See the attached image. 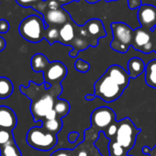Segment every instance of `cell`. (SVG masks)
Segmentation results:
<instances>
[{"label":"cell","instance_id":"41","mask_svg":"<svg viewBox=\"0 0 156 156\" xmlns=\"http://www.w3.org/2000/svg\"><path fill=\"white\" fill-rule=\"evenodd\" d=\"M152 35H153L154 38H156V27H155V29L152 30Z\"/></svg>","mask_w":156,"mask_h":156},{"label":"cell","instance_id":"43","mask_svg":"<svg viewBox=\"0 0 156 156\" xmlns=\"http://www.w3.org/2000/svg\"><path fill=\"white\" fill-rule=\"evenodd\" d=\"M107 2H111V1H117V0H106Z\"/></svg>","mask_w":156,"mask_h":156},{"label":"cell","instance_id":"42","mask_svg":"<svg viewBox=\"0 0 156 156\" xmlns=\"http://www.w3.org/2000/svg\"><path fill=\"white\" fill-rule=\"evenodd\" d=\"M154 51L156 52V40H154Z\"/></svg>","mask_w":156,"mask_h":156},{"label":"cell","instance_id":"33","mask_svg":"<svg viewBox=\"0 0 156 156\" xmlns=\"http://www.w3.org/2000/svg\"><path fill=\"white\" fill-rule=\"evenodd\" d=\"M78 137H79V134H78L77 132H71L70 134H69V136H68V140H69V141L70 142H74L77 139H78Z\"/></svg>","mask_w":156,"mask_h":156},{"label":"cell","instance_id":"17","mask_svg":"<svg viewBox=\"0 0 156 156\" xmlns=\"http://www.w3.org/2000/svg\"><path fill=\"white\" fill-rule=\"evenodd\" d=\"M18 5H20L22 8H31L38 12H40L41 15L45 11L48 6L47 0H16Z\"/></svg>","mask_w":156,"mask_h":156},{"label":"cell","instance_id":"21","mask_svg":"<svg viewBox=\"0 0 156 156\" xmlns=\"http://www.w3.org/2000/svg\"><path fill=\"white\" fill-rule=\"evenodd\" d=\"M0 156H22V154L15 140L13 139L0 148Z\"/></svg>","mask_w":156,"mask_h":156},{"label":"cell","instance_id":"26","mask_svg":"<svg viewBox=\"0 0 156 156\" xmlns=\"http://www.w3.org/2000/svg\"><path fill=\"white\" fill-rule=\"evenodd\" d=\"M109 151H110V153H112L115 156H121L125 152V149L121 145H119L117 141H114V142L110 143Z\"/></svg>","mask_w":156,"mask_h":156},{"label":"cell","instance_id":"13","mask_svg":"<svg viewBox=\"0 0 156 156\" xmlns=\"http://www.w3.org/2000/svg\"><path fill=\"white\" fill-rule=\"evenodd\" d=\"M106 73L108 74V76L115 83H117L122 88L125 89L128 87V85L129 83L130 76H129V73L121 66L117 65V64L111 65L110 67H108V69L107 70Z\"/></svg>","mask_w":156,"mask_h":156},{"label":"cell","instance_id":"18","mask_svg":"<svg viewBox=\"0 0 156 156\" xmlns=\"http://www.w3.org/2000/svg\"><path fill=\"white\" fill-rule=\"evenodd\" d=\"M145 82L153 88H156V59L148 62L145 69Z\"/></svg>","mask_w":156,"mask_h":156},{"label":"cell","instance_id":"35","mask_svg":"<svg viewBox=\"0 0 156 156\" xmlns=\"http://www.w3.org/2000/svg\"><path fill=\"white\" fill-rule=\"evenodd\" d=\"M54 1H56L57 3H59L61 6H63V5L69 4V3H71V2H73V1H75V2H78V1H79V0H54Z\"/></svg>","mask_w":156,"mask_h":156},{"label":"cell","instance_id":"15","mask_svg":"<svg viewBox=\"0 0 156 156\" xmlns=\"http://www.w3.org/2000/svg\"><path fill=\"white\" fill-rule=\"evenodd\" d=\"M76 28L77 26L75 24L73 26L71 20L62 26L60 28V42L65 45L73 43L76 36Z\"/></svg>","mask_w":156,"mask_h":156},{"label":"cell","instance_id":"8","mask_svg":"<svg viewBox=\"0 0 156 156\" xmlns=\"http://www.w3.org/2000/svg\"><path fill=\"white\" fill-rule=\"evenodd\" d=\"M116 120V114L110 108L101 107L95 109L91 115V123L99 129H106Z\"/></svg>","mask_w":156,"mask_h":156},{"label":"cell","instance_id":"30","mask_svg":"<svg viewBox=\"0 0 156 156\" xmlns=\"http://www.w3.org/2000/svg\"><path fill=\"white\" fill-rule=\"evenodd\" d=\"M9 30V23L8 20H0V33H7Z\"/></svg>","mask_w":156,"mask_h":156},{"label":"cell","instance_id":"5","mask_svg":"<svg viewBox=\"0 0 156 156\" xmlns=\"http://www.w3.org/2000/svg\"><path fill=\"white\" fill-rule=\"evenodd\" d=\"M95 96L109 103L119 98L124 92V88L115 83L108 74H103L95 84Z\"/></svg>","mask_w":156,"mask_h":156},{"label":"cell","instance_id":"25","mask_svg":"<svg viewBox=\"0 0 156 156\" xmlns=\"http://www.w3.org/2000/svg\"><path fill=\"white\" fill-rule=\"evenodd\" d=\"M14 139L13 133L10 130L7 129H0V148L6 145L11 140Z\"/></svg>","mask_w":156,"mask_h":156},{"label":"cell","instance_id":"31","mask_svg":"<svg viewBox=\"0 0 156 156\" xmlns=\"http://www.w3.org/2000/svg\"><path fill=\"white\" fill-rule=\"evenodd\" d=\"M51 156H72V153L68 150L61 149V150H58V151H55L54 152H52Z\"/></svg>","mask_w":156,"mask_h":156},{"label":"cell","instance_id":"24","mask_svg":"<svg viewBox=\"0 0 156 156\" xmlns=\"http://www.w3.org/2000/svg\"><path fill=\"white\" fill-rule=\"evenodd\" d=\"M45 39L51 45L57 41L60 42V28L48 27L45 32Z\"/></svg>","mask_w":156,"mask_h":156},{"label":"cell","instance_id":"40","mask_svg":"<svg viewBox=\"0 0 156 156\" xmlns=\"http://www.w3.org/2000/svg\"><path fill=\"white\" fill-rule=\"evenodd\" d=\"M86 1L88 2V3H90V4H95V3L100 1V0H86Z\"/></svg>","mask_w":156,"mask_h":156},{"label":"cell","instance_id":"12","mask_svg":"<svg viewBox=\"0 0 156 156\" xmlns=\"http://www.w3.org/2000/svg\"><path fill=\"white\" fill-rule=\"evenodd\" d=\"M85 26H86L88 36H89L91 41L93 42L94 46L98 45V39L106 37V35H107L104 25L100 20H98V19L90 20L85 24Z\"/></svg>","mask_w":156,"mask_h":156},{"label":"cell","instance_id":"3","mask_svg":"<svg viewBox=\"0 0 156 156\" xmlns=\"http://www.w3.org/2000/svg\"><path fill=\"white\" fill-rule=\"evenodd\" d=\"M111 30L113 33V41L110 43L111 49L120 53H126L132 46L134 30L123 22L111 23Z\"/></svg>","mask_w":156,"mask_h":156},{"label":"cell","instance_id":"37","mask_svg":"<svg viewBox=\"0 0 156 156\" xmlns=\"http://www.w3.org/2000/svg\"><path fill=\"white\" fill-rule=\"evenodd\" d=\"M77 156H88V154L86 151H79Z\"/></svg>","mask_w":156,"mask_h":156},{"label":"cell","instance_id":"7","mask_svg":"<svg viewBox=\"0 0 156 156\" xmlns=\"http://www.w3.org/2000/svg\"><path fill=\"white\" fill-rule=\"evenodd\" d=\"M67 68L61 62H51L48 64L46 69L43 71L44 82L46 88H51V87L61 86V82L67 75Z\"/></svg>","mask_w":156,"mask_h":156},{"label":"cell","instance_id":"28","mask_svg":"<svg viewBox=\"0 0 156 156\" xmlns=\"http://www.w3.org/2000/svg\"><path fill=\"white\" fill-rule=\"evenodd\" d=\"M117 131H118V124H116V123L114 122V123H112L109 127H108V128L106 129L105 135H106L108 139H110V138H112L113 136H116Z\"/></svg>","mask_w":156,"mask_h":156},{"label":"cell","instance_id":"23","mask_svg":"<svg viewBox=\"0 0 156 156\" xmlns=\"http://www.w3.org/2000/svg\"><path fill=\"white\" fill-rule=\"evenodd\" d=\"M42 127L47 129L48 131L56 134L62 129V119H51V120H44L42 122Z\"/></svg>","mask_w":156,"mask_h":156},{"label":"cell","instance_id":"6","mask_svg":"<svg viewBox=\"0 0 156 156\" xmlns=\"http://www.w3.org/2000/svg\"><path fill=\"white\" fill-rule=\"evenodd\" d=\"M140 132V129H137L129 119H124L118 123L116 141L121 145L127 152L134 146L136 137Z\"/></svg>","mask_w":156,"mask_h":156},{"label":"cell","instance_id":"27","mask_svg":"<svg viewBox=\"0 0 156 156\" xmlns=\"http://www.w3.org/2000/svg\"><path fill=\"white\" fill-rule=\"evenodd\" d=\"M74 68L80 73H87L90 69V64L82 59H78L74 63Z\"/></svg>","mask_w":156,"mask_h":156},{"label":"cell","instance_id":"4","mask_svg":"<svg viewBox=\"0 0 156 156\" xmlns=\"http://www.w3.org/2000/svg\"><path fill=\"white\" fill-rule=\"evenodd\" d=\"M28 144L39 151H47L51 150L57 144V135L53 134L43 127L31 128L26 137Z\"/></svg>","mask_w":156,"mask_h":156},{"label":"cell","instance_id":"29","mask_svg":"<svg viewBox=\"0 0 156 156\" xmlns=\"http://www.w3.org/2000/svg\"><path fill=\"white\" fill-rule=\"evenodd\" d=\"M128 6L130 9H139L142 6V1L141 0H128Z\"/></svg>","mask_w":156,"mask_h":156},{"label":"cell","instance_id":"36","mask_svg":"<svg viewBox=\"0 0 156 156\" xmlns=\"http://www.w3.org/2000/svg\"><path fill=\"white\" fill-rule=\"evenodd\" d=\"M142 152H143L144 154H149V155H150L151 149H150L149 147H147V146H144V147L142 148Z\"/></svg>","mask_w":156,"mask_h":156},{"label":"cell","instance_id":"14","mask_svg":"<svg viewBox=\"0 0 156 156\" xmlns=\"http://www.w3.org/2000/svg\"><path fill=\"white\" fill-rule=\"evenodd\" d=\"M152 32L144 30L143 28H138L134 30V35H133V42L132 46L135 50L142 51L143 48L152 41V37H151Z\"/></svg>","mask_w":156,"mask_h":156},{"label":"cell","instance_id":"34","mask_svg":"<svg viewBox=\"0 0 156 156\" xmlns=\"http://www.w3.org/2000/svg\"><path fill=\"white\" fill-rule=\"evenodd\" d=\"M6 47H7V41H6V40L3 37L0 36V52H1L2 51H4Z\"/></svg>","mask_w":156,"mask_h":156},{"label":"cell","instance_id":"16","mask_svg":"<svg viewBox=\"0 0 156 156\" xmlns=\"http://www.w3.org/2000/svg\"><path fill=\"white\" fill-rule=\"evenodd\" d=\"M146 64L143 60L138 57L131 58L128 62V73L130 78H136L141 73H145Z\"/></svg>","mask_w":156,"mask_h":156},{"label":"cell","instance_id":"38","mask_svg":"<svg viewBox=\"0 0 156 156\" xmlns=\"http://www.w3.org/2000/svg\"><path fill=\"white\" fill-rule=\"evenodd\" d=\"M150 156H156V146H155L152 150H151Z\"/></svg>","mask_w":156,"mask_h":156},{"label":"cell","instance_id":"39","mask_svg":"<svg viewBox=\"0 0 156 156\" xmlns=\"http://www.w3.org/2000/svg\"><path fill=\"white\" fill-rule=\"evenodd\" d=\"M95 98H96V96H95V95H92V96L87 95V96L86 97V98H87V100H93V99H95Z\"/></svg>","mask_w":156,"mask_h":156},{"label":"cell","instance_id":"32","mask_svg":"<svg viewBox=\"0 0 156 156\" xmlns=\"http://www.w3.org/2000/svg\"><path fill=\"white\" fill-rule=\"evenodd\" d=\"M57 118H58V117H57V114H56L55 110L52 109V110H51V111L46 115L44 120H51V119H57ZM44 120H43V121H44ZM43 121H42V122H43Z\"/></svg>","mask_w":156,"mask_h":156},{"label":"cell","instance_id":"10","mask_svg":"<svg viewBox=\"0 0 156 156\" xmlns=\"http://www.w3.org/2000/svg\"><path fill=\"white\" fill-rule=\"evenodd\" d=\"M43 20L45 24L48 27H56L61 28L65 23L71 20L70 15L61 7L58 9H45V11L42 14Z\"/></svg>","mask_w":156,"mask_h":156},{"label":"cell","instance_id":"2","mask_svg":"<svg viewBox=\"0 0 156 156\" xmlns=\"http://www.w3.org/2000/svg\"><path fill=\"white\" fill-rule=\"evenodd\" d=\"M46 29L47 25L42 17L30 15L20 22L19 31L21 37L26 41L32 43H38L45 39Z\"/></svg>","mask_w":156,"mask_h":156},{"label":"cell","instance_id":"9","mask_svg":"<svg viewBox=\"0 0 156 156\" xmlns=\"http://www.w3.org/2000/svg\"><path fill=\"white\" fill-rule=\"evenodd\" d=\"M138 20L146 30L151 31L156 27V8L152 5H142L138 9Z\"/></svg>","mask_w":156,"mask_h":156},{"label":"cell","instance_id":"19","mask_svg":"<svg viewBox=\"0 0 156 156\" xmlns=\"http://www.w3.org/2000/svg\"><path fill=\"white\" fill-rule=\"evenodd\" d=\"M49 63L50 62L48 58L42 53H37L33 55L31 58V62H30L31 69L37 73H41V72L43 73V71L46 69Z\"/></svg>","mask_w":156,"mask_h":156},{"label":"cell","instance_id":"1","mask_svg":"<svg viewBox=\"0 0 156 156\" xmlns=\"http://www.w3.org/2000/svg\"><path fill=\"white\" fill-rule=\"evenodd\" d=\"M20 91L31 100L30 112L34 121H43L46 115L53 109L58 96L62 93V87H51L46 88V85H37L30 81L28 87L20 86Z\"/></svg>","mask_w":156,"mask_h":156},{"label":"cell","instance_id":"11","mask_svg":"<svg viewBox=\"0 0 156 156\" xmlns=\"http://www.w3.org/2000/svg\"><path fill=\"white\" fill-rule=\"evenodd\" d=\"M18 123L14 110L6 106H0V129L13 131Z\"/></svg>","mask_w":156,"mask_h":156},{"label":"cell","instance_id":"20","mask_svg":"<svg viewBox=\"0 0 156 156\" xmlns=\"http://www.w3.org/2000/svg\"><path fill=\"white\" fill-rule=\"evenodd\" d=\"M14 91V86L10 79L0 77V99L9 98Z\"/></svg>","mask_w":156,"mask_h":156},{"label":"cell","instance_id":"22","mask_svg":"<svg viewBox=\"0 0 156 156\" xmlns=\"http://www.w3.org/2000/svg\"><path fill=\"white\" fill-rule=\"evenodd\" d=\"M53 109L55 110V112L57 114V117L59 119H62V118L65 117L69 113V111H70V104L66 100L57 98L56 101H55Z\"/></svg>","mask_w":156,"mask_h":156}]
</instances>
